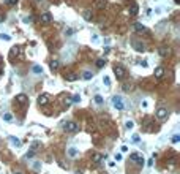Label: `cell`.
<instances>
[{
	"mask_svg": "<svg viewBox=\"0 0 180 174\" xmlns=\"http://www.w3.org/2000/svg\"><path fill=\"white\" fill-rule=\"evenodd\" d=\"M168 114H169V112H168V109H166V108H160V109L156 111V117H158L160 120H164L166 117H168Z\"/></svg>",
	"mask_w": 180,
	"mask_h": 174,
	"instance_id": "obj_7",
	"label": "cell"
},
{
	"mask_svg": "<svg viewBox=\"0 0 180 174\" xmlns=\"http://www.w3.org/2000/svg\"><path fill=\"white\" fill-rule=\"evenodd\" d=\"M103 160H104V155H100V154H95V155H93V163H98V165H100Z\"/></svg>",
	"mask_w": 180,
	"mask_h": 174,
	"instance_id": "obj_13",
	"label": "cell"
},
{
	"mask_svg": "<svg viewBox=\"0 0 180 174\" xmlns=\"http://www.w3.org/2000/svg\"><path fill=\"white\" fill-rule=\"evenodd\" d=\"M19 54V47H13V51H11V55H18Z\"/></svg>",
	"mask_w": 180,
	"mask_h": 174,
	"instance_id": "obj_34",
	"label": "cell"
},
{
	"mask_svg": "<svg viewBox=\"0 0 180 174\" xmlns=\"http://www.w3.org/2000/svg\"><path fill=\"white\" fill-rule=\"evenodd\" d=\"M66 154H68V157H71V158H76V157H78L79 155V150L78 149H76V147H68V149H66Z\"/></svg>",
	"mask_w": 180,
	"mask_h": 174,
	"instance_id": "obj_9",
	"label": "cell"
},
{
	"mask_svg": "<svg viewBox=\"0 0 180 174\" xmlns=\"http://www.w3.org/2000/svg\"><path fill=\"white\" fill-rule=\"evenodd\" d=\"M95 103L96 104H103V97L101 95H95Z\"/></svg>",
	"mask_w": 180,
	"mask_h": 174,
	"instance_id": "obj_28",
	"label": "cell"
},
{
	"mask_svg": "<svg viewBox=\"0 0 180 174\" xmlns=\"http://www.w3.org/2000/svg\"><path fill=\"white\" fill-rule=\"evenodd\" d=\"M32 71L35 73V75H43V67H40V65H33Z\"/></svg>",
	"mask_w": 180,
	"mask_h": 174,
	"instance_id": "obj_14",
	"label": "cell"
},
{
	"mask_svg": "<svg viewBox=\"0 0 180 174\" xmlns=\"http://www.w3.org/2000/svg\"><path fill=\"white\" fill-rule=\"evenodd\" d=\"M114 73H115V76L119 78V79H123L126 75V70L122 67V65H114Z\"/></svg>",
	"mask_w": 180,
	"mask_h": 174,
	"instance_id": "obj_3",
	"label": "cell"
},
{
	"mask_svg": "<svg viewBox=\"0 0 180 174\" xmlns=\"http://www.w3.org/2000/svg\"><path fill=\"white\" fill-rule=\"evenodd\" d=\"M76 174H82V173H81V171H76Z\"/></svg>",
	"mask_w": 180,
	"mask_h": 174,
	"instance_id": "obj_43",
	"label": "cell"
},
{
	"mask_svg": "<svg viewBox=\"0 0 180 174\" xmlns=\"http://www.w3.org/2000/svg\"><path fill=\"white\" fill-rule=\"evenodd\" d=\"M3 2H5L6 5H11L13 6V5H16V3H18V0H3Z\"/></svg>",
	"mask_w": 180,
	"mask_h": 174,
	"instance_id": "obj_29",
	"label": "cell"
},
{
	"mask_svg": "<svg viewBox=\"0 0 180 174\" xmlns=\"http://www.w3.org/2000/svg\"><path fill=\"white\" fill-rule=\"evenodd\" d=\"M160 54L163 55V57L169 55V47H161V49H160Z\"/></svg>",
	"mask_w": 180,
	"mask_h": 174,
	"instance_id": "obj_21",
	"label": "cell"
},
{
	"mask_svg": "<svg viewBox=\"0 0 180 174\" xmlns=\"http://www.w3.org/2000/svg\"><path fill=\"white\" fill-rule=\"evenodd\" d=\"M16 100L22 104V103H25L27 101V95H24V93H19V95H16Z\"/></svg>",
	"mask_w": 180,
	"mask_h": 174,
	"instance_id": "obj_16",
	"label": "cell"
},
{
	"mask_svg": "<svg viewBox=\"0 0 180 174\" xmlns=\"http://www.w3.org/2000/svg\"><path fill=\"white\" fill-rule=\"evenodd\" d=\"M24 22H32V17H30V16L29 17H24Z\"/></svg>",
	"mask_w": 180,
	"mask_h": 174,
	"instance_id": "obj_39",
	"label": "cell"
},
{
	"mask_svg": "<svg viewBox=\"0 0 180 174\" xmlns=\"http://www.w3.org/2000/svg\"><path fill=\"white\" fill-rule=\"evenodd\" d=\"M0 38H2V40H5V41H10L11 40V37L8 33H0Z\"/></svg>",
	"mask_w": 180,
	"mask_h": 174,
	"instance_id": "obj_26",
	"label": "cell"
},
{
	"mask_svg": "<svg viewBox=\"0 0 180 174\" xmlns=\"http://www.w3.org/2000/svg\"><path fill=\"white\" fill-rule=\"evenodd\" d=\"M10 141H11V144H13V146H21V141H19L18 138H14V136H11V138H10Z\"/></svg>",
	"mask_w": 180,
	"mask_h": 174,
	"instance_id": "obj_22",
	"label": "cell"
},
{
	"mask_svg": "<svg viewBox=\"0 0 180 174\" xmlns=\"http://www.w3.org/2000/svg\"><path fill=\"white\" fill-rule=\"evenodd\" d=\"M14 174H22V173H21V171H16V173H14Z\"/></svg>",
	"mask_w": 180,
	"mask_h": 174,
	"instance_id": "obj_41",
	"label": "cell"
},
{
	"mask_svg": "<svg viewBox=\"0 0 180 174\" xmlns=\"http://www.w3.org/2000/svg\"><path fill=\"white\" fill-rule=\"evenodd\" d=\"M49 100H51V95L49 93H43V95L38 97V104H40V106H44V104L49 103Z\"/></svg>",
	"mask_w": 180,
	"mask_h": 174,
	"instance_id": "obj_4",
	"label": "cell"
},
{
	"mask_svg": "<svg viewBox=\"0 0 180 174\" xmlns=\"http://www.w3.org/2000/svg\"><path fill=\"white\" fill-rule=\"evenodd\" d=\"M95 6H96V8H104V6H106V0H96Z\"/></svg>",
	"mask_w": 180,
	"mask_h": 174,
	"instance_id": "obj_19",
	"label": "cell"
},
{
	"mask_svg": "<svg viewBox=\"0 0 180 174\" xmlns=\"http://www.w3.org/2000/svg\"><path fill=\"white\" fill-rule=\"evenodd\" d=\"M104 65H106V59H98L96 60V67L98 68H103Z\"/></svg>",
	"mask_w": 180,
	"mask_h": 174,
	"instance_id": "obj_20",
	"label": "cell"
},
{
	"mask_svg": "<svg viewBox=\"0 0 180 174\" xmlns=\"http://www.w3.org/2000/svg\"><path fill=\"white\" fill-rule=\"evenodd\" d=\"M63 130L68 133H76L79 130V125L76 124V122H65V125H63Z\"/></svg>",
	"mask_w": 180,
	"mask_h": 174,
	"instance_id": "obj_2",
	"label": "cell"
},
{
	"mask_svg": "<svg viewBox=\"0 0 180 174\" xmlns=\"http://www.w3.org/2000/svg\"><path fill=\"white\" fill-rule=\"evenodd\" d=\"M179 141H180V136H179V134H174V136H172V142H174V144H177Z\"/></svg>",
	"mask_w": 180,
	"mask_h": 174,
	"instance_id": "obj_31",
	"label": "cell"
},
{
	"mask_svg": "<svg viewBox=\"0 0 180 174\" xmlns=\"http://www.w3.org/2000/svg\"><path fill=\"white\" fill-rule=\"evenodd\" d=\"M32 157H33V150H30V152L25 154V158H32Z\"/></svg>",
	"mask_w": 180,
	"mask_h": 174,
	"instance_id": "obj_35",
	"label": "cell"
},
{
	"mask_svg": "<svg viewBox=\"0 0 180 174\" xmlns=\"http://www.w3.org/2000/svg\"><path fill=\"white\" fill-rule=\"evenodd\" d=\"M112 106L119 111H122L123 108H125V101H123V98L120 97V95H114L112 97Z\"/></svg>",
	"mask_w": 180,
	"mask_h": 174,
	"instance_id": "obj_1",
	"label": "cell"
},
{
	"mask_svg": "<svg viewBox=\"0 0 180 174\" xmlns=\"http://www.w3.org/2000/svg\"><path fill=\"white\" fill-rule=\"evenodd\" d=\"M2 73H3V70H2V68H0V75H2Z\"/></svg>",
	"mask_w": 180,
	"mask_h": 174,
	"instance_id": "obj_44",
	"label": "cell"
},
{
	"mask_svg": "<svg viewBox=\"0 0 180 174\" xmlns=\"http://www.w3.org/2000/svg\"><path fill=\"white\" fill-rule=\"evenodd\" d=\"M65 33H66V35H73V29H66Z\"/></svg>",
	"mask_w": 180,
	"mask_h": 174,
	"instance_id": "obj_37",
	"label": "cell"
},
{
	"mask_svg": "<svg viewBox=\"0 0 180 174\" xmlns=\"http://www.w3.org/2000/svg\"><path fill=\"white\" fill-rule=\"evenodd\" d=\"M134 30L136 32H145V25L141 24V22H136L134 24Z\"/></svg>",
	"mask_w": 180,
	"mask_h": 174,
	"instance_id": "obj_15",
	"label": "cell"
},
{
	"mask_svg": "<svg viewBox=\"0 0 180 174\" xmlns=\"http://www.w3.org/2000/svg\"><path fill=\"white\" fill-rule=\"evenodd\" d=\"M131 44H133V47H134L138 52H144L145 51V44H144V43H141V41H133Z\"/></svg>",
	"mask_w": 180,
	"mask_h": 174,
	"instance_id": "obj_8",
	"label": "cell"
},
{
	"mask_svg": "<svg viewBox=\"0 0 180 174\" xmlns=\"http://www.w3.org/2000/svg\"><path fill=\"white\" fill-rule=\"evenodd\" d=\"M92 43L93 44H98V43H100V37H98V35H92Z\"/></svg>",
	"mask_w": 180,
	"mask_h": 174,
	"instance_id": "obj_27",
	"label": "cell"
},
{
	"mask_svg": "<svg viewBox=\"0 0 180 174\" xmlns=\"http://www.w3.org/2000/svg\"><path fill=\"white\" fill-rule=\"evenodd\" d=\"M82 16H84L85 21H92V17H93V14H92V11H90V10H85Z\"/></svg>",
	"mask_w": 180,
	"mask_h": 174,
	"instance_id": "obj_17",
	"label": "cell"
},
{
	"mask_svg": "<svg viewBox=\"0 0 180 174\" xmlns=\"http://www.w3.org/2000/svg\"><path fill=\"white\" fill-rule=\"evenodd\" d=\"M93 78V73L92 71H89V70H85V71L82 73V79H85V81H90Z\"/></svg>",
	"mask_w": 180,
	"mask_h": 174,
	"instance_id": "obj_12",
	"label": "cell"
},
{
	"mask_svg": "<svg viewBox=\"0 0 180 174\" xmlns=\"http://www.w3.org/2000/svg\"><path fill=\"white\" fill-rule=\"evenodd\" d=\"M120 150H122V152H128V147L126 146H122V147H120Z\"/></svg>",
	"mask_w": 180,
	"mask_h": 174,
	"instance_id": "obj_38",
	"label": "cell"
},
{
	"mask_svg": "<svg viewBox=\"0 0 180 174\" xmlns=\"http://www.w3.org/2000/svg\"><path fill=\"white\" fill-rule=\"evenodd\" d=\"M76 79H78V75H76V73H70V75L66 76V81L68 82H74Z\"/></svg>",
	"mask_w": 180,
	"mask_h": 174,
	"instance_id": "obj_18",
	"label": "cell"
},
{
	"mask_svg": "<svg viewBox=\"0 0 180 174\" xmlns=\"http://www.w3.org/2000/svg\"><path fill=\"white\" fill-rule=\"evenodd\" d=\"M130 160H131V162H136L138 165H144V157L139 155V154H131L130 155Z\"/></svg>",
	"mask_w": 180,
	"mask_h": 174,
	"instance_id": "obj_6",
	"label": "cell"
},
{
	"mask_svg": "<svg viewBox=\"0 0 180 174\" xmlns=\"http://www.w3.org/2000/svg\"><path fill=\"white\" fill-rule=\"evenodd\" d=\"M133 142H139V136H138V134H133Z\"/></svg>",
	"mask_w": 180,
	"mask_h": 174,
	"instance_id": "obj_36",
	"label": "cell"
},
{
	"mask_svg": "<svg viewBox=\"0 0 180 174\" xmlns=\"http://www.w3.org/2000/svg\"><path fill=\"white\" fill-rule=\"evenodd\" d=\"M59 68V60H52L51 62V70H57Z\"/></svg>",
	"mask_w": 180,
	"mask_h": 174,
	"instance_id": "obj_24",
	"label": "cell"
},
{
	"mask_svg": "<svg viewBox=\"0 0 180 174\" xmlns=\"http://www.w3.org/2000/svg\"><path fill=\"white\" fill-rule=\"evenodd\" d=\"M38 2H41V0H38Z\"/></svg>",
	"mask_w": 180,
	"mask_h": 174,
	"instance_id": "obj_45",
	"label": "cell"
},
{
	"mask_svg": "<svg viewBox=\"0 0 180 174\" xmlns=\"http://www.w3.org/2000/svg\"><path fill=\"white\" fill-rule=\"evenodd\" d=\"M163 76H164V68H163V67L155 68V78H156V79H161Z\"/></svg>",
	"mask_w": 180,
	"mask_h": 174,
	"instance_id": "obj_11",
	"label": "cell"
},
{
	"mask_svg": "<svg viewBox=\"0 0 180 174\" xmlns=\"http://www.w3.org/2000/svg\"><path fill=\"white\" fill-rule=\"evenodd\" d=\"M71 101H73V103H79V101H81V97H79V95H74Z\"/></svg>",
	"mask_w": 180,
	"mask_h": 174,
	"instance_id": "obj_32",
	"label": "cell"
},
{
	"mask_svg": "<svg viewBox=\"0 0 180 174\" xmlns=\"http://www.w3.org/2000/svg\"><path fill=\"white\" fill-rule=\"evenodd\" d=\"M103 82H104L106 86H111V79H109L108 76H104V78H103Z\"/></svg>",
	"mask_w": 180,
	"mask_h": 174,
	"instance_id": "obj_33",
	"label": "cell"
},
{
	"mask_svg": "<svg viewBox=\"0 0 180 174\" xmlns=\"http://www.w3.org/2000/svg\"><path fill=\"white\" fill-rule=\"evenodd\" d=\"M125 127H126L128 130H131L133 127H134V124H133V122H131V120H128V122H126V124H125Z\"/></svg>",
	"mask_w": 180,
	"mask_h": 174,
	"instance_id": "obj_30",
	"label": "cell"
},
{
	"mask_svg": "<svg viewBox=\"0 0 180 174\" xmlns=\"http://www.w3.org/2000/svg\"><path fill=\"white\" fill-rule=\"evenodd\" d=\"M115 160H117V162H120V160H122V155L117 154V155H115Z\"/></svg>",
	"mask_w": 180,
	"mask_h": 174,
	"instance_id": "obj_40",
	"label": "cell"
},
{
	"mask_svg": "<svg viewBox=\"0 0 180 174\" xmlns=\"http://www.w3.org/2000/svg\"><path fill=\"white\" fill-rule=\"evenodd\" d=\"M32 168L35 169V171H40V169H41V163H40V162H33V165H32Z\"/></svg>",
	"mask_w": 180,
	"mask_h": 174,
	"instance_id": "obj_23",
	"label": "cell"
},
{
	"mask_svg": "<svg viewBox=\"0 0 180 174\" xmlns=\"http://www.w3.org/2000/svg\"><path fill=\"white\" fill-rule=\"evenodd\" d=\"M3 120H5V122H10V120H13V116L10 114V112H6V114H3Z\"/></svg>",
	"mask_w": 180,
	"mask_h": 174,
	"instance_id": "obj_25",
	"label": "cell"
},
{
	"mask_svg": "<svg viewBox=\"0 0 180 174\" xmlns=\"http://www.w3.org/2000/svg\"><path fill=\"white\" fill-rule=\"evenodd\" d=\"M174 2H175V3H180V0H174Z\"/></svg>",
	"mask_w": 180,
	"mask_h": 174,
	"instance_id": "obj_42",
	"label": "cell"
},
{
	"mask_svg": "<svg viewBox=\"0 0 180 174\" xmlns=\"http://www.w3.org/2000/svg\"><path fill=\"white\" fill-rule=\"evenodd\" d=\"M40 21H41L43 24H49L51 21H52V14H51L49 11H44V13L40 16Z\"/></svg>",
	"mask_w": 180,
	"mask_h": 174,
	"instance_id": "obj_5",
	"label": "cell"
},
{
	"mask_svg": "<svg viewBox=\"0 0 180 174\" xmlns=\"http://www.w3.org/2000/svg\"><path fill=\"white\" fill-rule=\"evenodd\" d=\"M138 10H139L138 3H131V6L128 8V13H130V16H136L138 14Z\"/></svg>",
	"mask_w": 180,
	"mask_h": 174,
	"instance_id": "obj_10",
	"label": "cell"
}]
</instances>
